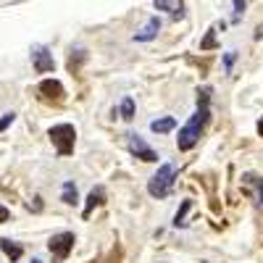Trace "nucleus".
Returning a JSON list of instances; mask_svg holds the SVG:
<instances>
[{
	"label": "nucleus",
	"mask_w": 263,
	"mask_h": 263,
	"mask_svg": "<svg viewBox=\"0 0 263 263\" xmlns=\"http://www.w3.org/2000/svg\"><path fill=\"white\" fill-rule=\"evenodd\" d=\"M105 203V187L103 184H98V187H92L90 190V195H87V203H84V218L90 216L98 205H103Z\"/></svg>",
	"instance_id": "obj_8"
},
{
	"label": "nucleus",
	"mask_w": 263,
	"mask_h": 263,
	"mask_svg": "<svg viewBox=\"0 0 263 263\" xmlns=\"http://www.w3.org/2000/svg\"><path fill=\"white\" fill-rule=\"evenodd\" d=\"M208 121H211V108H197V111L190 116V121H187V124L179 129L177 147H179L182 153L192 150L197 142H200V137H203V132H205Z\"/></svg>",
	"instance_id": "obj_1"
},
{
	"label": "nucleus",
	"mask_w": 263,
	"mask_h": 263,
	"mask_svg": "<svg viewBox=\"0 0 263 263\" xmlns=\"http://www.w3.org/2000/svg\"><path fill=\"white\" fill-rule=\"evenodd\" d=\"M0 248H3V253L11 258V263H16L21 255H24V248H21L18 242H13V239H8V237L0 239Z\"/></svg>",
	"instance_id": "obj_12"
},
{
	"label": "nucleus",
	"mask_w": 263,
	"mask_h": 263,
	"mask_svg": "<svg viewBox=\"0 0 263 263\" xmlns=\"http://www.w3.org/2000/svg\"><path fill=\"white\" fill-rule=\"evenodd\" d=\"M40 92L45 95L48 100H55V103H61V100L66 98V90H63V84H61L58 79H45V82H40Z\"/></svg>",
	"instance_id": "obj_7"
},
{
	"label": "nucleus",
	"mask_w": 263,
	"mask_h": 263,
	"mask_svg": "<svg viewBox=\"0 0 263 263\" xmlns=\"http://www.w3.org/2000/svg\"><path fill=\"white\" fill-rule=\"evenodd\" d=\"M158 11H168L171 18H182L184 16V0H153Z\"/></svg>",
	"instance_id": "obj_11"
},
{
	"label": "nucleus",
	"mask_w": 263,
	"mask_h": 263,
	"mask_svg": "<svg viewBox=\"0 0 263 263\" xmlns=\"http://www.w3.org/2000/svg\"><path fill=\"white\" fill-rule=\"evenodd\" d=\"M32 61H34V71H37V74H50V71L55 69L53 55L48 53V48H42V45H37V48L32 50Z\"/></svg>",
	"instance_id": "obj_6"
},
{
	"label": "nucleus",
	"mask_w": 263,
	"mask_h": 263,
	"mask_svg": "<svg viewBox=\"0 0 263 263\" xmlns=\"http://www.w3.org/2000/svg\"><path fill=\"white\" fill-rule=\"evenodd\" d=\"M258 135H260V137H263V116H260V119H258Z\"/></svg>",
	"instance_id": "obj_23"
},
{
	"label": "nucleus",
	"mask_w": 263,
	"mask_h": 263,
	"mask_svg": "<svg viewBox=\"0 0 263 263\" xmlns=\"http://www.w3.org/2000/svg\"><path fill=\"white\" fill-rule=\"evenodd\" d=\"M135 114H137L135 100H132L129 95H126V98H121V103H119V116H121L124 121H135Z\"/></svg>",
	"instance_id": "obj_13"
},
{
	"label": "nucleus",
	"mask_w": 263,
	"mask_h": 263,
	"mask_svg": "<svg viewBox=\"0 0 263 263\" xmlns=\"http://www.w3.org/2000/svg\"><path fill=\"white\" fill-rule=\"evenodd\" d=\"M177 129V119L174 116H158L150 121V132L153 135H168V132Z\"/></svg>",
	"instance_id": "obj_10"
},
{
	"label": "nucleus",
	"mask_w": 263,
	"mask_h": 263,
	"mask_svg": "<svg viewBox=\"0 0 263 263\" xmlns=\"http://www.w3.org/2000/svg\"><path fill=\"white\" fill-rule=\"evenodd\" d=\"M126 147H129L132 156L140 158L142 163H158V153L153 150V147L137 135V132H129V135H126Z\"/></svg>",
	"instance_id": "obj_4"
},
{
	"label": "nucleus",
	"mask_w": 263,
	"mask_h": 263,
	"mask_svg": "<svg viewBox=\"0 0 263 263\" xmlns=\"http://www.w3.org/2000/svg\"><path fill=\"white\" fill-rule=\"evenodd\" d=\"M61 200L66 205H77L79 203V192H77V184L69 179V182H63V195H61Z\"/></svg>",
	"instance_id": "obj_14"
},
{
	"label": "nucleus",
	"mask_w": 263,
	"mask_h": 263,
	"mask_svg": "<svg viewBox=\"0 0 263 263\" xmlns=\"http://www.w3.org/2000/svg\"><path fill=\"white\" fill-rule=\"evenodd\" d=\"M234 61H237V50H229V53L224 55V71H227V74H232V66H234Z\"/></svg>",
	"instance_id": "obj_19"
},
{
	"label": "nucleus",
	"mask_w": 263,
	"mask_h": 263,
	"mask_svg": "<svg viewBox=\"0 0 263 263\" xmlns=\"http://www.w3.org/2000/svg\"><path fill=\"white\" fill-rule=\"evenodd\" d=\"M242 179H245L248 184H255V187H258V200L263 203V179H260V177H255V174H245Z\"/></svg>",
	"instance_id": "obj_18"
},
{
	"label": "nucleus",
	"mask_w": 263,
	"mask_h": 263,
	"mask_svg": "<svg viewBox=\"0 0 263 263\" xmlns=\"http://www.w3.org/2000/svg\"><path fill=\"white\" fill-rule=\"evenodd\" d=\"M13 119H16V114H13V111H11V114H6L3 119H0V132H6V129L13 124Z\"/></svg>",
	"instance_id": "obj_21"
},
{
	"label": "nucleus",
	"mask_w": 263,
	"mask_h": 263,
	"mask_svg": "<svg viewBox=\"0 0 263 263\" xmlns=\"http://www.w3.org/2000/svg\"><path fill=\"white\" fill-rule=\"evenodd\" d=\"M174 182H177V163H171V161L161 163L158 171L153 174L150 182H147V192H150V197H158V200L168 197L171 190H174Z\"/></svg>",
	"instance_id": "obj_2"
},
{
	"label": "nucleus",
	"mask_w": 263,
	"mask_h": 263,
	"mask_svg": "<svg viewBox=\"0 0 263 263\" xmlns=\"http://www.w3.org/2000/svg\"><path fill=\"white\" fill-rule=\"evenodd\" d=\"M197 108H211V87L197 90Z\"/></svg>",
	"instance_id": "obj_17"
},
{
	"label": "nucleus",
	"mask_w": 263,
	"mask_h": 263,
	"mask_svg": "<svg viewBox=\"0 0 263 263\" xmlns=\"http://www.w3.org/2000/svg\"><path fill=\"white\" fill-rule=\"evenodd\" d=\"M158 32H161V18H158V16H153L147 24H145V29L135 34V42H150V40H156V37H158Z\"/></svg>",
	"instance_id": "obj_9"
},
{
	"label": "nucleus",
	"mask_w": 263,
	"mask_h": 263,
	"mask_svg": "<svg viewBox=\"0 0 263 263\" xmlns=\"http://www.w3.org/2000/svg\"><path fill=\"white\" fill-rule=\"evenodd\" d=\"M218 48V42H216V29H208V34L200 40V50H213Z\"/></svg>",
	"instance_id": "obj_16"
},
{
	"label": "nucleus",
	"mask_w": 263,
	"mask_h": 263,
	"mask_svg": "<svg viewBox=\"0 0 263 263\" xmlns=\"http://www.w3.org/2000/svg\"><path fill=\"white\" fill-rule=\"evenodd\" d=\"M6 221H11V211L0 205V224H6Z\"/></svg>",
	"instance_id": "obj_22"
},
{
	"label": "nucleus",
	"mask_w": 263,
	"mask_h": 263,
	"mask_svg": "<svg viewBox=\"0 0 263 263\" xmlns=\"http://www.w3.org/2000/svg\"><path fill=\"white\" fill-rule=\"evenodd\" d=\"M48 137H50V142H53L58 156H71V153H74V145H77V129H74V124H55V126H50Z\"/></svg>",
	"instance_id": "obj_3"
},
{
	"label": "nucleus",
	"mask_w": 263,
	"mask_h": 263,
	"mask_svg": "<svg viewBox=\"0 0 263 263\" xmlns=\"http://www.w3.org/2000/svg\"><path fill=\"white\" fill-rule=\"evenodd\" d=\"M242 13H245V0H234V16H232V21H239Z\"/></svg>",
	"instance_id": "obj_20"
},
{
	"label": "nucleus",
	"mask_w": 263,
	"mask_h": 263,
	"mask_svg": "<svg viewBox=\"0 0 263 263\" xmlns=\"http://www.w3.org/2000/svg\"><path fill=\"white\" fill-rule=\"evenodd\" d=\"M74 242H77V237L74 232H58L50 237V242H48V250L55 260H66L69 258V253L74 250Z\"/></svg>",
	"instance_id": "obj_5"
},
{
	"label": "nucleus",
	"mask_w": 263,
	"mask_h": 263,
	"mask_svg": "<svg viewBox=\"0 0 263 263\" xmlns=\"http://www.w3.org/2000/svg\"><path fill=\"white\" fill-rule=\"evenodd\" d=\"M192 208V200H190V197H184V200H182V205H179V211L177 213H174V227H177V229H184L187 227V221H184V218H187V211Z\"/></svg>",
	"instance_id": "obj_15"
},
{
	"label": "nucleus",
	"mask_w": 263,
	"mask_h": 263,
	"mask_svg": "<svg viewBox=\"0 0 263 263\" xmlns=\"http://www.w3.org/2000/svg\"><path fill=\"white\" fill-rule=\"evenodd\" d=\"M32 263H42V260H40V258H32Z\"/></svg>",
	"instance_id": "obj_24"
}]
</instances>
